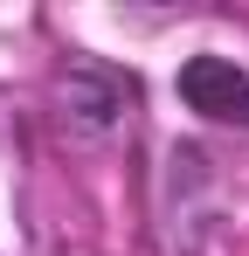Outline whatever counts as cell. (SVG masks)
Listing matches in <instances>:
<instances>
[{
    "label": "cell",
    "instance_id": "1",
    "mask_svg": "<svg viewBox=\"0 0 249 256\" xmlns=\"http://www.w3.org/2000/svg\"><path fill=\"white\" fill-rule=\"evenodd\" d=\"M62 118L90 138H111L138 118V76L118 70V62H97V56H76L70 70H62Z\"/></svg>",
    "mask_w": 249,
    "mask_h": 256
},
{
    "label": "cell",
    "instance_id": "2",
    "mask_svg": "<svg viewBox=\"0 0 249 256\" xmlns=\"http://www.w3.org/2000/svg\"><path fill=\"white\" fill-rule=\"evenodd\" d=\"M180 104L208 118V125H228V132H249V70L242 62H228V56H187L180 62Z\"/></svg>",
    "mask_w": 249,
    "mask_h": 256
}]
</instances>
